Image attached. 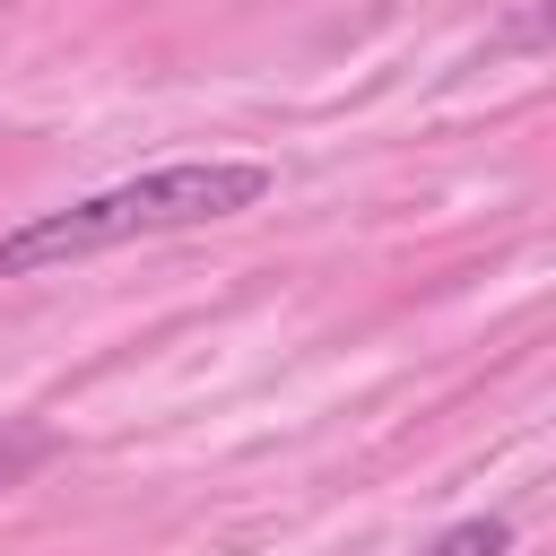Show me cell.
<instances>
[{"instance_id": "1", "label": "cell", "mask_w": 556, "mask_h": 556, "mask_svg": "<svg viewBox=\"0 0 556 556\" xmlns=\"http://www.w3.org/2000/svg\"><path fill=\"white\" fill-rule=\"evenodd\" d=\"M269 165L252 156H174V165H148L130 182H104L87 200H61V208H35L26 226L0 235V278H52L70 261H96L113 243H148V235H191V226H226L243 208L269 200Z\"/></svg>"}, {"instance_id": "2", "label": "cell", "mask_w": 556, "mask_h": 556, "mask_svg": "<svg viewBox=\"0 0 556 556\" xmlns=\"http://www.w3.org/2000/svg\"><path fill=\"white\" fill-rule=\"evenodd\" d=\"M52 452H61V434H52L43 417H0V495H9V486H26Z\"/></svg>"}, {"instance_id": "3", "label": "cell", "mask_w": 556, "mask_h": 556, "mask_svg": "<svg viewBox=\"0 0 556 556\" xmlns=\"http://www.w3.org/2000/svg\"><path fill=\"white\" fill-rule=\"evenodd\" d=\"M504 547H513V521H504V513H469V521L434 530L417 556H504Z\"/></svg>"}]
</instances>
